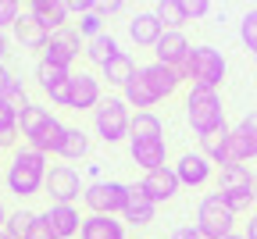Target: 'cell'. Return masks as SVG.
<instances>
[{
    "instance_id": "24",
    "label": "cell",
    "mask_w": 257,
    "mask_h": 239,
    "mask_svg": "<svg viewBox=\"0 0 257 239\" xmlns=\"http://www.w3.org/2000/svg\"><path fill=\"white\" fill-rule=\"evenodd\" d=\"M128 140H165V125L154 111H136L128 125Z\"/></svg>"
},
{
    "instance_id": "20",
    "label": "cell",
    "mask_w": 257,
    "mask_h": 239,
    "mask_svg": "<svg viewBox=\"0 0 257 239\" xmlns=\"http://www.w3.org/2000/svg\"><path fill=\"white\" fill-rule=\"evenodd\" d=\"M15 40H18V47L22 50H47V43H50V32L32 18L29 11L15 22Z\"/></svg>"
},
{
    "instance_id": "43",
    "label": "cell",
    "mask_w": 257,
    "mask_h": 239,
    "mask_svg": "<svg viewBox=\"0 0 257 239\" xmlns=\"http://www.w3.org/2000/svg\"><path fill=\"white\" fill-rule=\"evenodd\" d=\"M93 8H96V0H72V4H68V11H72V15H79V18H82V15H89Z\"/></svg>"
},
{
    "instance_id": "4",
    "label": "cell",
    "mask_w": 257,
    "mask_h": 239,
    "mask_svg": "<svg viewBox=\"0 0 257 239\" xmlns=\"http://www.w3.org/2000/svg\"><path fill=\"white\" fill-rule=\"evenodd\" d=\"M218 196L229 203V211H232V214L257 207V189H253V175H250V168H246V164H225V168H221V186H218Z\"/></svg>"
},
{
    "instance_id": "8",
    "label": "cell",
    "mask_w": 257,
    "mask_h": 239,
    "mask_svg": "<svg viewBox=\"0 0 257 239\" xmlns=\"http://www.w3.org/2000/svg\"><path fill=\"white\" fill-rule=\"evenodd\" d=\"M47 196H50V203H68V207H75V200L86 193V186H82V175L75 172L72 164H54L50 172H47Z\"/></svg>"
},
{
    "instance_id": "22",
    "label": "cell",
    "mask_w": 257,
    "mask_h": 239,
    "mask_svg": "<svg viewBox=\"0 0 257 239\" xmlns=\"http://www.w3.org/2000/svg\"><path fill=\"white\" fill-rule=\"evenodd\" d=\"M79 239H125V221L107 214H86Z\"/></svg>"
},
{
    "instance_id": "47",
    "label": "cell",
    "mask_w": 257,
    "mask_h": 239,
    "mask_svg": "<svg viewBox=\"0 0 257 239\" xmlns=\"http://www.w3.org/2000/svg\"><path fill=\"white\" fill-rule=\"evenodd\" d=\"M8 47H11V40H8V32L0 29V64H4V57H8Z\"/></svg>"
},
{
    "instance_id": "18",
    "label": "cell",
    "mask_w": 257,
    "mask_h": 239,
    "mask_svg": "<svg viewBox=\"0 0 257 239\" xmlns=\"http://www.w3.org/2000/svg\"><path fill=\"white\" fill-rule=\"evenodd\" d=\"M29 15L54 36V32H61L64 25H68V15L72 11H68V0H36V4L29 8Z\"/></svg>"
},
{
    "instance_id": "52",
    "label": "cell",
    "mask_w": 257,
    "mask_h": 239,
    "mask_svg": "<svg viewBox=\"0 0 257 239\" xmlns=\"http://www.w3.org/2000/svg\"><path fill=\"white\" fill-rule=\"evenodd\" d=\"M253 64H257V54H253Z\"/></svg>"
},
{
    "instance_id": "19",
    "label": "cell",
    "mask_w": 257,
    "mask_h": 239,
    "mask_svg": "<svg viewBox=\"0 0 257 239\" xmlns=\"http://www.w3.org/2000/svg\"><path fill=\"white\" fill-rule=\"evenodd\" d=\"M64 132H68V125H64L61 118H50L40 132H32V136H29L25 147H29V150H36V154H43V157H47V154H57L61 143H64Z\"/></svg>"
},
{
    "instance_id": "28",
    "label": "cell",
    "mask_w": 257,
    "mask_h": 239,
    "mask_svg": "<svg viewBox=\"0 0 257 239\" xmlns=\"http://www.w3.org/2000/svg\"><path fill=\"white\" fill-rule=\"evenodd\" d=\"M82 54H86V57H89L93 64H100V68H104L107 61H114V57L121 54V47H118V40L111 36V32H104V36H96V40H89Z\"/></svg>"
},
{
    "instance_id": "45",
    "label": "cell",
    "mask_w": 257,
    "mask_h": 239,
    "mask_svg": "<svg viewBox=\"0 0 257 239\" xmlns=\"http://www.w3.org/2000/svg\"><path fill=\"white\" fill-rule=\"evenodd\" d=\"M11 82H15V75L8 72V68H4V64H0V100H4V93L11 89Z\"/></svg>"
},
{
    "instance_id": "17",
    "label": "cell",
    "mask_w": 257,
    "mask_h": 239,
    "mask_svg": "<svg viewBox=\"0 0 257 239\" xmlns=\"http://www.w3.org/2000/svg\"><path fill=\"white\" fill-rule=\"evenodd\" d=\"M165 25H161V18L154 11H140L133 15V22H128V40H133L136 47H157V40L165 36Z\"/></svg>"
},
{
    "instance_id": "15",
    "label": "cell",
    "mask_w": 257,
    "mask_h": 239,
    "mask_svg": "<svg viewBox=\"0 0 257 239\" xmlns=\"http://www.w3.org/2000/svg\"><path fill=\"white\" fill-rule=\"evenodd\" d=\"M128 157H133V164L143 168V175H147V172L165 168L168 147H165V140H128Z\"/></svg>"
},
{
    "instance_id": "3",
    "label": "cell",
    "mask_w": 257,
    "mask_h": 239,
    "mask_svg": "<svg viewBox=\"0 0 257 239\" xmlns=\"http://www.w3.org/2000/svg\"><path fill=\"white\" fill-rule=\"evenodd\" d=\"M225 54L214 50L211 43H200V47H193L189 61L182 64V82L189 86H204V89H218L225 82Z\"/></svg>"
},
{
    "instance_id": "13",
    "label": "cell",
    "mask_w": 257,
    "mask_h": 239,
    "mask_svg": "<svg viewBox=\"0 0 257 239\" xmlns=\"http://www.w3.org/2000/svg\"><path fill=\"white\" fill-rule=\"evenodd\" d=\"M154 214H157V203L143 193V186H140V182H133V186H128V196H125L121 221H125V225L143 228V225H150V221H154Z\"/></svg>"
},
{
    "instance_id": "12",
    "label": "cell",
    "mask_w": 257,
    "mask_h": 239,
    "mask_svg": "<svg viewBox=\"0 0 257 239\" xmlns=\"http://www.w3.org/2000/svg\"><path fill=\"white\" fill-rule=\"evenodd\" d=\"M175 175H179V182L182 186H189V189H197V186H207L211 182V175H214V164L197 150V154H182L179 157V164H175Z\"/></svg>"
},
{
    "instance_id": "6",
    "label": "cell",
    "mask_w": 257,
    "mask_h": 239,
    "mask_svg": "<svg viewBox=\"0 0 257 239\" xmlns=\"http://www.w3.org/2000/svg\"><path fill=\"white\" fill-rule=\"evenodd\" d=\"M125 196H128V186L125 182H114V179H96L86 186L82 193V203L89 207V214H107V218H118L125 211Z\"/></svg>"
},
{
    "instance_id": "34",
    "label": "cell",
    "mask_w": 257,
    "mask_h": 239,
    "mask_svg": "<svg viewBox=\"0 0 257 239\" xmlns=\"http://www.w3.org/2000/svg\"><path fill=\"white\" fill-rule=\"evenodd\" d=\"M36 221V211H25V207H18L15 214H8V235H15V239H25V232H29V225Z\"/></svg>"
},
{
    "instance_id": "33",
    "label": "cell",
    "mask_w": 257,
    "mask_h": 239,
    "mask_svg": "<svg viewBox=\"0 0 257 239\" xmlns=\"http://www.w3.org/2000/svg\"><path fill=\"white\" fill-rule=\"evenodd\" d=\"M18 140V111H11L0 100V147H15Z\"/></svg>"
},
{
    "instance_id": "21",
    "label": "cell",
    "mask_w": 257,
    "mask_h": 239,
    "mask_svg": "<svg viewBox=\"0 0 257 239\" xmlns=\"http://www.w3.org/2000/svg\"><path fill=\"white\" fill-rule=\"evenodd\" d=\"M47 218H50V228H54L57 239H75L82 232V218H79L75 207H68V203H50Z\"/></svg>"
},
{
    "instance_id": "36",
    "label": "cell",
    "mask_w": 257,
    "mask_h": 239,
    "mask_svg": "<svg viewBox=\"0 0 257 239\" xmlns=\"http://www.w3.org/2000/svg\"><path fill=\"white\" fill-rule=\"evenodd\" d=\"M4 104H8L11 111H18V114H22L25 107H32V100H29V93H25L22 79H15V82H11V89L4 93Z\"/></svg>"
},
{
    "instance_id": "10",
    "label": "cell",
    "mask_w": 257,
    "mask_h": 239,
    "mask_svg": "<svg viewBox=\"0 0 257 239\" xmlns=\"http://www.w3.org/2000/svg\"><path fill=\"white\" fill-rule=\"evenodd\" d=\"M189 54H193V43L186 40L182 29H168L165 36L157 40V47H154V61L175 68V72H182V64L189 61Z\"/></svg>"
},
{
    "instance_id": "25",
    "label": "cell",
    "mask_w": 257,
    "mask_h": 239,
    "mask_svg": "<svg viewBox=\"0 0 257 239\" xmlns=\"http://www.w3.org/2000/svg\"><path fill=\"white\" fill-rule=\"evenodd\" d=\"M100 72H104L107 86H118V89H125V86H128V79H133V75L140 72V68H136V61H133V57H128V54L121 50L114 61H107V64L100 68Z\"/></svg>"
},
{
    "instance_id": "30",
    "label": "cell",
    "mask_w": 257,
    "mask_h": 239,
    "mask_svg": "<svg viewBox=\"0 0 257 239\" xmlns=\"http://www.w3.org/2000/svg\"><path fill=\"white\" fill-rule=\"evenodd\" d=\"M154 15L161 18V25H165V29H182V25H189V15H186V4H182V0H161V4L154 8Z\"/></svg>"
},
{
    "instance_id": "2",
    "label": "cell",
    "mask_w": 257,
    "mask_h": 239,
    "mask_svg": "<svg viewBox=\"0 0 257 239\" xmlns=\"http://www.w3.org/2000/svg\"><path fill=\"white\" fill-rule=\"evenodd\" d=\"M186 118L193 125V132L200 136H211L225 125V107H221V96L218 89H204V86H189L186 93Z\"/></svg>"
},
{
    "instance_id": "42",
    "label": "cell",
    "mask_w": 257,
    "mask_h": 239,
    "mask_svg": "<svg viewBox=\"0 0 257 239\" xmlns=\"http://www.w3.org/2000/svg\"><path fill=\"white\" fill-rule=\"evenodd\" d=\"M93 11L100 15V18H111V15L121 11V4H118V0H96V8H93Z\"/></svg>"
},
{
    "instance_id": "1",
    "label": "cell",
    "mask_w": 257,
    "mask_h": 239,
    "mask_svg": "<svg viewBox=\"0 0 257 239\" xmlns=\"http://www.w3.org/2000/svg\"><path fill=\"white\" fill-rule=\"evenodd\" d=\"M47 157L36 154V150H15L11 154V164H8V172H4V182H8V193H15L18 200L25 196H36L43 186H47Z\"/></svg>"
},
{
    "instance_id": "31",
    "label": "cell",
    "mask_w": 257,
    "mask_h": 239,
    "mask_svg": "<svg viewBox=\"0 0 257 239\" xmlns=\"http://www.w3.org/2000/svg\"><path fill=\"white\" fill-rule=\"evenodd\" d=\"M50 118H54V114H50L43 104H32V107H25V111L18 114V132L29 140V136H32V132H40V129L50 122Z\"/></svg>"
},
{
    "instance_id": "40",
    "label": "cell",
    "mask_w": 257,
    "mask_h": 239,
    "mask_svg": "<svg viewBox=\"0 0 257 239\" xmlns=\"http://www.w3.org/2000/svg\"><path fill=\"white\" fill-rule=\"evenodd\" d=\"M182 4H186L189 22H197V18H207V15H211V4H207V0H182Z\"/></svg>"
},
{
    "instance_id": "16",
    "label": "cell",
    "mask_w": 257,
    "mask_h": 239,
    "mask_svg": "<svg viewBox=\"0 0 257 239\" xmlns=\"http://www.w3.org/2000/svg\"><path fill=\"white\" fill-rule=\"evenodd\" d=\"M140 75L147 79V86L154 89V96H157V100L172 96V93L182 86V72H175V68L161 64V61H154V64H143V68H140Z\"/></svg>"
},
{
    "instance_id": "9",
    "label": "cell",
    "mask_w": 257,
    "mask_h": 239,
    "mask_svg": "<svg viewBox=\"0 0 257 239\" xmlns=\"http://www.w3.org/2000/svg\"><path fill=\"white\" fill-rule=\"evenodd\" d=\"M79 50H86V40L79 36L75 25H64L61 32L50 36V43H47V50H43L40 61H47L54 68H68V72H72V61L79 57Z\"/></svg>"
},
{
    "instance_id": "11",
    "label": "cell",
    "mask_w": 257,
    "mask_h": 239,
    "mask_svg": "<svg viewBox=\"0 0 257 239\" xmlns=\"http://www.w3.org/2000/svg\"><path fill=\"white\" fill-rule=\"evenodd\" d=\"M100 79L89 75V72H75L72 75V100H68V107L72 111H96L100 107Z\"/></svg>"
},
{
    "instance_id": "14",
    "label": "cell",
    "mask_w": 257,
    "mask_h": 239,
    "mask_svg": "<svg viewBox=\"0 0 257 239\" xmlns=\"http://www.w3.org/2000/svg\"><path fill=\"white\" fill-rule=\"evenodd\" d=\"M140 186H143V193H147L154 203H168V200L182 189V182H179V175H175V168H168V164L157 168V172H147Z\"/></svg>"
},
{
    "instance_id": "51",
    "label": "cell",
    "mask_w": 257,
    "mask_h": 239,
    "mask_svg": "<svg viewBox=\"0 0 257 239\" xmlns=\"http://www.w3.org/2000/svg\"><path fill=\"white\" fill-rule=\"evenodd\" d=\"M253 189H257V172H253ZM253 211H257V207H253Z\"/></svg>"
},
{
    "instance_id": "46",
    "label": "cell",
    "mask_w": 257,
    "mask_h": 239,
    "mask_svg": "<svg viewBox=\"0 0 257 239\" xmlns=\"http://www.w3.org/2000/svg\"><path fill=\"white\" fill-rule=\"evenodd\" d=\"M246 239H257V211L250 214V221H246V232H243Z\"/></svg>"
},
{
    "instance_id": "27",
    "label": "cell",
    "mask_w": 257,
    "mask_h": 239,
    "mask_svg": "<svg viewBox=\"0 0 257 239\" xmlns=\"http://www.w3.org/2000/svg\"><path fill=\"white\" fill-rule=\"evenodd\" d=\"M246 161H257V140L236 125L229 136V164H246Z\"/></svg>"
},
{
    "instance_id": "5",
    "label": "cell",
    "mask_w": 257,
    "mask_h": 239,
    "mask_svg": "<svg viewBox=\"0 0 257 239\" xmlns=\"http://www.w3.org/2000/svg\"><path fill=\"white\" fill-rule=\"evenodd\" d=\"M128 125H133V114H128V104L121 96H104L100 107L93 111V129L104 143H121L128 140Z\"/></svg>"
},
{
    "instance_id": "26",
    "label": "cell",
    "mask_w": 257,
    "mask_h": 239,
    "mask_svg": "<svg viewBox=\"0 0 257 239\" xmlns=\"http://www.w3.org/2000/svg\"><path fill=\"white\" fill-rule=\"evenodd\" d=\"M121 100H125V104L128 107H140V111H150L154 104H157V96H154V89L147 86V79L136 72L133 79H128V86L121 89Z\"/></svg>"
},
{
    "instance_id": "49",
    "label": "cell",
    "mask_w": 257,
    "mask_h": 239,
    "mask_svg": "<svg viewBox=\"0 0 257 239\" xmlns=\"http://www.w3.org/2000/svg\"><path fill=\"white\" fill-rule=\"evenodd\" d=\"M0 239H15V235H8V228H0Z\"/></svg>"
},
{
    "instance_id": "35",
    "label": "cell",
    "mask_w": 257,
    "mask_h": 239,
    "mask_svg": "<svg viewBox=\"0 0 257 239\" xmlns=\"http://www.w3.org/2000/svg\"><path fill=\"white\" fill-rule=\"evenodd\" d=\"M75 29H79V36L89 43V40H96V36H104V18L96 15V11H89V15H82V18H79V25H75Z\"/></svg>"
},
{
    "instance_id": "41",
    "label": "cell",
    "mask_w": 257,
    "mask_h": 239,
    "mask_svg": "<svg viewBox=\"0 0 257 239\" xmlns=\"http://www.w3.org/2000/svg\"><path fill=\"white\" fill-rule=\"evenodd\" d=\"M168 239H207L197 225H179V228H172V235Z\"/></svg>"
},
{
    "instance_id": "7",
    "label": "cell",
    "mask_w": 257,
    "mask_h": 239,
    "mask_svg": "<svg viewBox=\"0 0 257 239\" xmlns=\"http://www.w3.org/2000/svg\"><path fill=\"white\" fill-rule=\"evenodd\" d=\"M197 228L207 235V239H225L236 232V214L229 211V203H225L218 193H207L197 207Z\"/></svg>"
},
{
    "instance_id": "50",
    "label": "cell",
    "mask_w": 257,
    "mask_h": 239,
    "mask_svg": "<svg viewBox=\"0 0 257 239\" xmlns=\"http://www.w3.org/2000/svg\"><path fill=\"white\" fill-rule=\"evenodd\" d=\"M225 239H246V235H236V232H232V235H225Z\"/></svg>"
},
{
    "instance_id": "48",
    "label": "cell",
    "mask_w": 257,
    "mask_h": 239,
    "mask_svg": "<svg viewBox=\"0 0 257 239\" xmlns=\"http://www.w3.org/2000/svg\"><path fill=\"white\" fill-rule=\"evenodd\" d=\"M8 225V211H4V200H0V228Z\"/></svg>"
},
{
    "instance_id": "37",
    "label": "cell",
    "mask_w": 257,
    "mask_h": 239,
    "mask_svg": "<svg viewBox=\"0 0 257 239\" xmlns=\"http://www.w3.org/2000/svg\"><path fill=\"white\" fill-rule=\"evenodd\" d=\"M239 40H243V47H250V50L257 54V8L243 15V22H239Z\"/></svg>"
},
{
    "instance_id": "29",
    "label": "cell",
    "mask_w": 257,
    "mask_h": 239,
    "mask_svg": "<svg viewBox=\"0 0 257 239\" xmlns=\"http://www.w3.org/2000/svg\"><path fill=\"white\" fill-rule=\"evenodd\" d=\"M86 154H89V136H86L82 129L68 125V132H64V143H61L57 157H61V161H82Z\"/></svg>"
},
{
    "instance_id": "44",
    "label": "cell",
    "mask_w": 257,
    "mask_h": 239,
    "mask_svg": "<svg viewBox=\"0 0 257 239\" xmlns=\"http://www.w3.org/2000/svg\"><path fill=\"white\" fill-rule=\"evenodd\" d=\"M239 129L243 132H250L253 140H257V111H250V114H243V122H239Z\"/></svg>"
},
{
    "instance_id": "23",
    "label": "cell",
    "mask_w": 257,
    "mask_h": 239,
    "mask_svg": "<svg viewBox=\"0 0 257 239\" xmlns=\"http://www.w3.org/2000/svg\"><path fill=\"white\" fill-rule=\"evenodd\" d=\"M229 136H232V129L229 125H221L218 132H211V136H204L200 140V154L211 161V164H229Z\"/></svg>"
},
{
    "instance_id": "39",
    "label": "cell",
    "mask_w": 257,
    "mask_h": 239,
    "mask_svg": "<svg viewBox=\"0 0 257 239\" xmlns=\"http://www.w3.org/2000/svg\"><path fill=\"white\" fill-rule=\"evenodd\" d=\"M25 11L15 4V0H0V29H15V22L22 18Z\"/></svg>"
},
{
    "instance_id": "38",
    "label": "cell",
    "mask_w": 257,
    "mask_h": 239,
    "mask_svg": "<svg viewBox=\"0 0 257 239\" xmlns=\"http://www.w3.org/2000/svg\"><path fill=\"white\" fill-rule=\"evenodd\" d=\"M25 239H57V235H54V228H50V218H47V211H43V214H36V221L29 225Z\"/></svg>"
},
{
    "instance_id": "32",
    "label": "cell",
    "mask_w": 257,
    "mask_h": 239,
    "mask_svg": "<svg viewBox=\"0 0 257 239\" xmlns=\"http://www.w3.org/2000/svg\"><path fill=\"white\" fill-rule=\"evenodd\" d=\"M64 79H72V72H68V68H54V64H47V61H40V64H36V86H40L43 93L57 89Z\"/></svg>"
}]
</instances>
